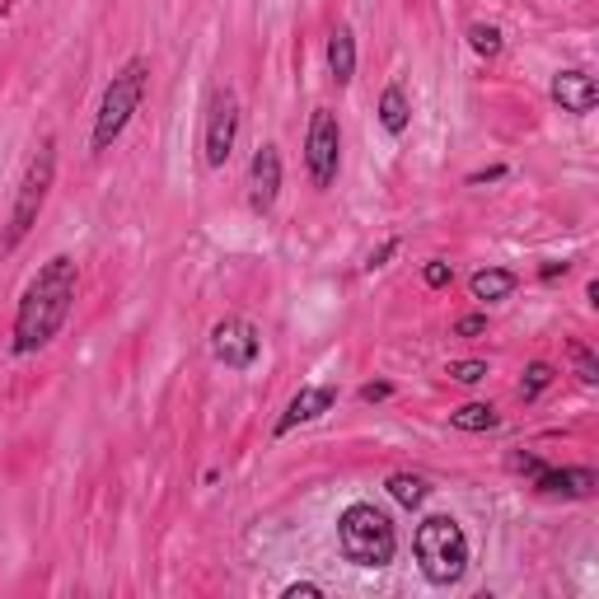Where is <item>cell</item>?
Masks as SVG:
<instances>
[{
	"label": "cell",
	"mask_w": 599,
	"mask_h": 599,
	"mask_svg": "<svg viewBox=\"0 0 599 599\" xmlns=\"http://www.w3.org/2000/svg\"><path fill=\"white\" fill-rule=\"evenodd\" d=\"M333 408H337V385H305V389H300L291 403H286V412L276 417L272 435L282 441V435H291L295 427H309V422H318V417L333 412Z\"/></svg>",
	"instance_id": "30bf717a"
},
{
	"label": "cell",
	"mask_w": 599,
	"mask_h": 599,
	"mask_svg": "<svg viewBox=\"0 0 599 599\" xmlns=\"http://www.w3.org/2000/svg\"><path fill=\"white\" fill-rule=\"evenodd\" d=\"M324 56H328V75L337 80V85H351L356 80V33H351V24H333Z\"/></svg>",
	"instance_id": "5bb4252c"
},
{
	"label": "cell",
	"mask_w": 599,
	"mask_h": 599,
	"mask_svg": "<svg viewBox=\"0 0 599 599\" xmlns=\"http://www.w3.org/2000/svg\"><path fill=\"white\" fill-rule=\"evenodd\" d=\"M548 94H553V104L563 108V113H571V117H586V113L599 108V85H595V75L581 71V66L557 71L553 85H548Z\"/></svg>",
	"instance_id": "8fae6325"
},
{
	"label": "cell",
	"mask_w": 599,
	"mask_h": 599,
	"mask_svg": "<svg viewBox=\"0 0 599 599\" xmlns=\"http://www.w3.org/2000/svg\"><path fill=\"white\" fill-rule=\"evenodd\" d=\"M534 483V492L538 496H563V502H586V496H595V487H599V477H595V469H586V464H571V469H544V473H534L529 477Z\"/></svg>",
	"instance_id": "7c38bea8"
},
{
	"label": "cell",
	"mask_w": 599,
	"mask_h": 599,
	"mask_svg": "<svg viewBox=\"0 0 599 599\" xmlns=\"http://www.w3.org/2000/svg\"><path fill=\"white\" fill-rule=\"evenodd\" d=\"M553 379H557L553 361H529L525 375H521V385H515V393H521V403H534L544 389H553Z\"/></svg>",
	"instance_id": "ac0fdd59"
},
{
	"label": "cell",
	"mask_w": 599,
	"mask_h": 599,
	"mask_svg": "<svg viewBox=\"0 0 599 599\" xmlns=\"http://www.w3.org/2000/svg\"><path fill=\"white\" fill-rule=\"evenodd\" d=\"M379 127H385L389 136H403L408 132V123H412V104H408V90L403 85H398V80H393V85H385V94H379Z\"/></svg>",
	"instance_id": "9a60e30c"
},
{
	"label": "cell",
	"mask_w": 599,
	"mask_h": 599,
	"mask_svg": "<svg viewBox=\"0 0 599 599\" xmlns=\"http://www.w3.org/2000/svg\"><path fill=\"white\" fill-rule=\"evenodd\" d=\"M567 272H571V263H544V267H538L544 282H557V276H567Z\"/></svg>",
	"instance_id": "f1b7e54d"
},
{
	"label": "cell",
	"mask_w": 599,
	"mask_h": 599,
	"mask_svg": "<svg viewBox=\"0 0 599 599\" xmlns=\"http://www.w3.org/2000/svg\"><path fill=\"white\" fill-rule=\"evenodd\" d=\"M454 337H487V314H464V318H454V328H450Z\"/></svg>",
	"instance_id": "603a6c76"
},
{
	"label": "cell",
	"mask_w": 599,
	"mask_h": 599,
	"mask_svg": "<svg viewBox=\"0 0 599 599\" xmlns=\"http://www.w3.org/2000/svg\"><path fill=\"white\" fill-rule=\"evenodd\" d=\"M385 492L393 496L398 506H408V511H417L431 496V483L422 473H389V483H385Z\"/></svg>",
	"instance_id": "2e32d148"
},
{
	"label": "cell",
	"mask_w": 599,
	"mask_h": 599,
	"mask_svg": "<svg viewBox=\"0 0 599 599\" xmlns=\"http://www.w3.org/2000/svg\"><path fill=\"white\" fill-rule=\"evenodd\" d=\"M385 398H393L389 379H370V385H361V403H385Z\"/></svg>",
	"instance_id": "83f0119b"
},
{
	"label": "cell",
	"mask_w": 599,
	"mask_h": 599,
	"mask_svg": "<svg viewBox=\"0 0 599 599\" xmlns=\"http://www.w3.org/2000/svg\"><path fill=\"white\" fill-rule=\"evenodd\" d=\"M52 183H56V136H43V146L29 155L24 178H19V188H14L10 221H6V234H0V258L14 253L29 239V230L38 225V216H43L48 197H52Z\"/></svg>",
	"instance_id": "5b68a950"
},
{
	"label": "cell",
	"mask_w": 599,
	"mask_h": 599,
	"mask_svg": "<svg viewBox=\"0 0 599 599\" xmlns=\"http://www.w3.org/2000/svg\"><path fill=\"white\" fill-rule=\"evenodd\" d=\"M398 249H403V239H385V244H379V249L366 258V272H379V267H385V263H389V258H393Z\"/></svg>",
	"instance_id": "d4e9b609"
},
{
	"label": "cell",
	"mask_w": 599,
	"mask_h": 599,
	"mask_svg": "<svg viewBox=\"0 0 599 599\" xmlns=\"http://www.w3.org/2000/svg\"><path fill=\"white\" fill-rule=\"evenodd\" d=\"M337 553L361 571H385L398 557V529L375 502H351L337 515Z\"/></svg>",
	"instance_id": "277c9868"
},
{
	"label": "cell",
	"mask_w": 599,
	"mask_h": 599,
	"mask_svg": "<svg viewBox=\"0 0 599 599\" xmlns=\"http://www.w3.org/2000/svg\"><path fill=\"white\" fill-rule=\"evenodd\" d=\"M146 90H150V56H127L104 85V98H98L94 132H90V150L94 155H104V150L117 146V136H123L132 127V117L141 113Z\"/></svg>",
	"instance_id": "3957f363"
},
{
	"label": "cell",
	"mask_w": 599,
	"mask_h": 599,
	"mask_svg": "<svg viewBox=\"0 0 599 599\" xmlns=\"http://www.w3.org/2000/svg\"><path fill=\"white\" fill-rule=\"evenodd\" d=\"M469 48L477 52V56H502V48H506V33L496 29V24H487V19H477V24H469Z\"/></svg>",
	"instance_id": "d6986e66"
},
{
	"label": "cell",
	"mask_w": 599,
	"mask_h": 599,
	"mask_svg": "<svg viewBox=\"0 0 599 599\" xmlns=\"http://www.w3.org/2000/svg\"><path fill=\"white\" fill-rule=\"evenodd\" d=\"M450 427L454 431H496L502 427V412H496L492 403H464L450 412Z\"/></svg>",
	"instance_id": "e0dca14e"
},
{
	"label": "cell",
	"mask_w": 599,
	"mask_h": 599,
	"mask_svg": "<svg viewBox=\"0 0 599 599\" xmlns=\"http://www.w3.org/2000/svg\"><path fill=\"white\" fill-rule=\"evenodd\" d=\"M328 590L324 586H314V581H291L286 590H282V599H324Z\"/></svg>",
	"instance_id": "4316f807"
},
{
	"label": "cell",
	"mask_w": 599,
	"mask_h": 599,
	"mask_svg": "<svg viewBox=\"0 0 599 599\" xmlns=\"http://www.w3.org/2000/svg\"><path fill=\"white\" fill-rule=\"evenodd\" d=\"M445 375L459 379V385H483V379H487V361H450Z\"/></svg>",
	"instance_id": "44dd1931"
},
{
	"label": "cell",
	"mask_w": 599,
	"mask_h": 599,
	"mask_svg": "<svg viewBox=\"0 0 599 599\" xmlns=\"http://www.w3.org/2000/svg\"><path fill=\"white\" fill-rule=\"evenodd\" d=\"M469 291H473V300H483V305H502V300H511L515 291H521V272H511V267H477L469 276Z\"/></svg>",
	"instance_id": "4fadbf2b"
},
{
	"label": "cell",
	"mask_w": 599,
	"mask_h": 599,
	"mask_svg": "<svg viewBox=\"0 0 599 599\" xmlns=\"http://www.w3.org/2000/svg\"><path fill=\"white\" fill-rule=\"evenodd\" d=\"M305 174L314 192H333L343 174V123L333 108H314L305 127Z\"/></svg>",
	"instance_id": "8992f818"
},
{
	"label": "cell",
	"mask_w": 599,
	"mask_h": 599,
	"mask_svg": "<svg viewBox=\"0 0 599 599\" xmlns=\"http://www.w3.org/2000/svg\"><path fill=\"white\" fill-rule=\"evenodd\" d=\"M14 10V0H0V14H10Z\"/></svg>",
	"instance_id": "f546056e"
},
{
	"label": "cell",
	"mask_w": 599,
	"mask_h": 599,
	"mask_svg": "<svg viewBox=\"0 0 599 599\" xmlns=\"http://www.w3.org/2000/svg\"><path fill=\"white\" fill-rule=\"evenodd\" d=\"M567 351H571V366H576V379H581V385H586V389H595V385H599V356H595V351H590L586 343H571Z\"/></svg>",
	"instance_id": "ffe728a7"
},
{
	"label": "cell",
	"mask_w": 599,
	"mask_h": 599,
	"mask_svg": "<svg viewBox=\"0 0 599 599\" xmlns=\"http://www.w3.org/2000/svg\"><path fill=\"white\" fill-rule=\"evenodd\" d=\"M412 557L422 581L435 590H454L469 576V534L454 515H427L412 529Z\"/></svg>",
	"instance_id": "7a4b0ae2"
},
{
	"label": "cell",
	"mask_w": 599,
	"mask_h": 599,
	"mask_svg": "<svg viewBox=\"0 0 599 599\" xmlns=\"http://www.w3.org/2000/svg\"><path fill=\"white\" fill-rule=\"evenodd\" d=\"M548 464H544V459H538L534 450H515L511 454V473H525V477H534V473H544Z\"/></svg>",
	"instance_id": "cb8c5ba5"
},
{
	"label": "cell",
	"mask_w": 599,
	"mask_h": 599,
	"mask_svg": "<svg viewBox=\"0 0 599 599\" xmlns=\"http://www.w3.org/2000/svg\"><path fill=\"white\" fill-rule=\"evenodd\" d=\"M422 282H427V291H445L454 282V267L445 263V258H431V263L422 267Z\"/></svg>",
	"instance_id": "7402d4cb"
},
{
	"label": "cell",
	"mask_w": 599,
	"mask_h": 599,
	"mask_svg": "<svg viewBox=\"0 0 599 599\" xmlns=\"http://www.w3.org/2000/svg\"><path fill=\"white\" fill-rule=\"evenodd\" d=\"M75 291H80V267L71 253H52L43 267L29 276L24 295H19L14 324H10V351L14 356H33L52 347V337L66 328V318L75 309Z\"/></svg>",
	"instance_id": "6da1fadb"
},
{
	"label": "cell",
	"mask_w": 599,
	"mask_h": 599,
	"mask_svg": "<svg viewBox=\"0 0 599 599\" xmlns=\"http://www.w3.org/2000/svg\"><path fill=\"white\" fill-rule=\"evenodd\" d=\"M207 343H211V361L234 370V375L253 370L258 356H263V333H258V324H253V318H244V314L216 318V328H211Z\"/></svg>",
	"instance_id": "ba28073f"
},
{
	"label": "cell",
	"mask_w": 599,
	"mask_h": 599,
	"mask_svg": "<svg viewBox=\"0 0 599 599\" xmlns=\"http://www.w3.org/2000/svg\"><path fill=\"white\" fill-rule=\"evenodd\" d=\"M239 127H244V108H239V94L230 85H221L211 94L207 117H202V165L207 169H225L230 155L239 146Z\"/></svg>",
	"instance_id": "52a82bcc"
},
{
	"label": "cell",
	"mask_w": 599,
	"mask_h": 599,
	"mask_svg": "<svg viewBox=\"0 0 599 599\" xmlns=\"http://www.w3.org/2000/svg\"><path fill=\"white\" fill-rule=\"evenodd\" d=\"M506 174H511L506 165H487V169H473V174H469V188H483V183H502Z\"/></svg>",
	"instance_id": "484cf974"
},
{
	"label": "cell",
	"mask_w": 599,
	"mask_h": 599,
	"mask_svg": "<svg viewBox=\"0 0 599 599\" xmlns=\"http://www.w3.org/2000/svg\"><path fill=\"white\" fill-rule=\"evenodd\" d=\"M282 150H276V141H263L253 150L249 159V211L253 216H267L276 207V197H282Z\"/></svg>",
	"instance_id": "9c48e42d"
}]
</instances>
